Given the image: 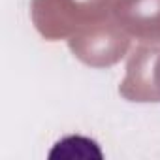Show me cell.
<instances>
[{
  "label": "cell",
  "mask_w": 160,
  "mask_h": 160,
  "mask_svg": "<svg viewBox=\"0 0 160 160\" xmlns=\"http://www.w3.org/2000/svg\"><path fill=\"white\" fill-rule=\"evenodd\" d=\"M49 158H66V160H102L104 154L98 147V143L85 136H68L62 138L58 143H55L53 151L49 152Z\"/></svg>",
  "instance_id": "1"
}]
</instances>
